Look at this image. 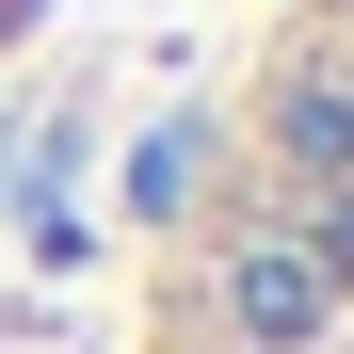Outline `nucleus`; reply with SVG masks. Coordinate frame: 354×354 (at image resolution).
<instances>
[{
  "mask_svg": "<svg viewBox=\"0 0 354 354\" xmlns=\"http://www.w3.org/2000/svg\"><path fill=\"white\" fill-rule=\"evenodd\" d=\"M194 177H209V129H145V145H129V209L177 225V209H194Z\"/></svg>",
  "mask_w": 354,
  "mask_h": 354,
  "instance_id": "7ed1b4c3",
  "label": "nucleus"
},
{
  "mask_svg": "<svg viewBox=\"0 0 354 354\" xmlns=\"http://www.w3.org/2000/svg\"><path fill=\"white\" fill-rule=\"evenodd\" d=\"M338 81H354V65H338Z\"/></svg>",
  "mask_w": 354,
  "mask_h": 354,
  "instance_id": "39448f33",
  "label": "nucleus"
},
{
  "mask_svg": "<svg viewBox=\"0 0 354 354\" xmlns=\"http://www.w3.org/2000/svg\"><path fill=\"white\" fill-rule=\"evenodd\" d=\"M290 242L322 258V290H354V177H338V194H322V225H290Z\"/></svg>",
  "mask_w": 354,
  "mask_h": 354,
  "instance_id": "20e7f679",
  "label": "nucleus"
},
{
  "mask_svg": "<svg viewBox=\"0 0 354 354\" xmlns=\"http://www.w3.org/2000/svg\"><path fill=\"white\" fill-rule=\"evenodd\" d=\"M274 161L322 177V194L354 177V81H338V65H290V81H274Z\"/></svg>",
  "mask_w": 354,
  "mask_h": 354,
  "instance_id": "f03ea898",
  "label": "nucleus"
},
{
  "mask_svg": "<svg viewBox=\"0 0 354 354\" xmlns=\"http://www.w3.org/2000/svg\"><path fill=\"white\" fill-rule=\"evenodd\" d=\"M322 306H338V290H322V258L290 242V225H242V242H225V322H242L258 354H306Z\"/></svg>",
  "mask_w": 354,
  "mask_h": 354,
  "instance_id": "f257e3e1",
  "label": "nucleus"
}]
</instances>
